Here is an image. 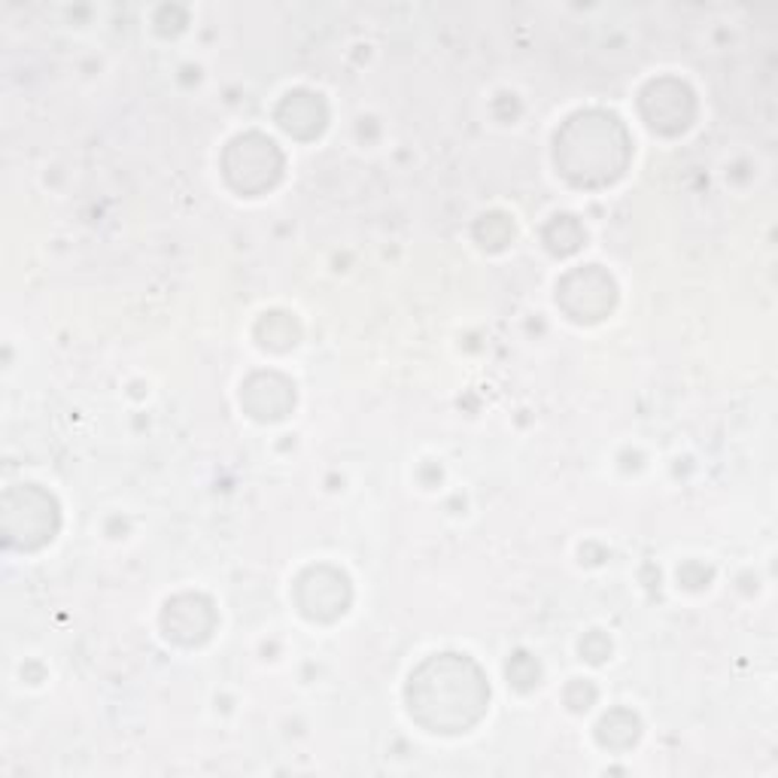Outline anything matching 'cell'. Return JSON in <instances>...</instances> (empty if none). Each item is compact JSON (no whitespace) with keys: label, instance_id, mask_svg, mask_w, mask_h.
<instances>
[{"label":"cell","instance_id":"6da1fadb","mask_svg":"<svg viewBox=\"0 0 778 778\" xmlns=\"http://www.w3.org/2000/svg\"><path fill=\"white\" fill-rule=\"evenodd\" d=\"M229 153L241 156V165H225V170L243 168V165L250 168L246 177L238 182L241 192H259V189H265V186L277 180L280 153L277 146L271 144L267 137H262V134H246L241 140H234Z\"/></svg>","mask_w":778,"mask_h":778},{"label":"cell","instance_id":"7a4b0ae2","mask_svg":"<svg viewBox=\"0 0 778 778\" xmlns=\"http://www.w3.org/2000/svg\"><path fill=\"white\" fill-rule=\"evenodd\" d=\"M292 116H295V119H307V125H311L314 132L323 128V104H319L314 95L295 92V95L286 97V104L280 109V122L292 119Z\"/></svg>","mask_w":778,"mask_h":778}]
</instances>
